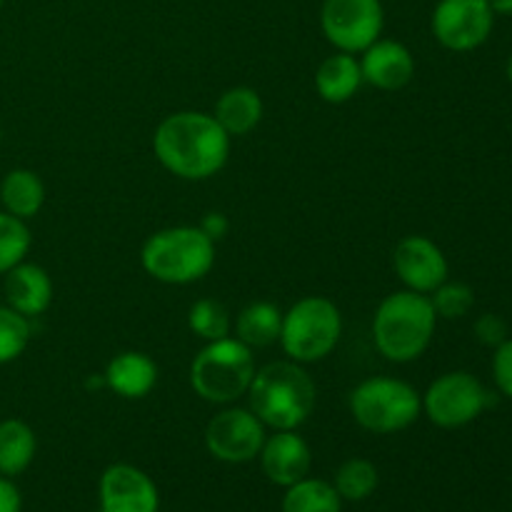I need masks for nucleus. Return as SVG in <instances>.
I'll use <instances>...</instances> for the list:
<instances>
[{
  "mask_svg": "<svg viewBox=\"0 0 512 512\" xmlns=\"http://www.w3.org/2000/svg\"><path fill=\"white\" fill-rule=\"evenodd\" d=\"M493 378L500 395L512 400V338L503 340L493 355Z\"/></svg>",
  "mask_w": 512,
  "mask_h": 512,
  "instance_id": "c85d7f7f",
  "label": "nucleus"
},
{
  "mask_svg": "<svg viewBox=\"0 0 512 512\" xmlns=\"http://www.w3.org/2000/svg\"><path fill=\"white\" fill-rule=\"evenodd\" d=\"M230 135L213 113L180 110L160 120L153 135L158 163L180 180H208L228 165Z\"/></svg>",
  "mask_w": 512,
  "mask_h": 512,
  "instance_id": "f257e3e1",
  "label": "nucleus"
},
{
  "mask_svg": "<svg viewBox=\"0 0 512 512\" xmlns=\"http://www.w3.org/2000/svg\"><path fill=\"white\" fill-rule=\"evenodd\" d=\"M320 28L335 50L358 55L383 35L385 8L380 0H323Z\"/></svg>",
  "mask_w": 512,
  "mask_h": 512,
  "instance_id": "1a4fd4ad",
  "label": "nucleus"
},
{
  "mask_svg": "<svg viewBox=\"0 0 512 512\" xmlns=\"http://www.w3.org/2000/svg\"><path fill=\"white\" fill-rule=\"evenodd\" d=\"M188 328L200 340L213 343V340H223L233 335V318H230V310L220 300L200 298L190 305Z\"/></svg>",
  "mask_w": 512,
  "mask_h": 512,
  "instance_id": "393cba45",
  "label": "nucleus"
},
{
  "mask_svg": "<svg viewBox=\"0 0 512 512\" xmlns=\"http://www.w3.org/2000/svg\"><path fill=\"white\" fill-rule=\"evenodd\" d=\"M0 205L5 213L15 215V218L25 220L43 210L45 205V183L35 170L28 168H13L3 175L0 180Z\"/></svg>",
  "mask_w": 512,
  "mask_h": 512,
  "instance_id": "aec40b11",
  "label": "nucleus"
},
{
  "mask_svg": "<svg viewBox=\"0 0 512 512\" xmlns=\"http://www.w3.org/2000/svg\"><path fill=\"white\" fill-rule=\"evenodd\" d=\"M105 388L123 400H143L158 385V365L148 353L123 350L108 363L103 373Z\"/></svg>",
  "mask_w": 512,
  "mask_h": 512,
  "instance_id": "f3484780",
  "label": "nucleus"
},
{
  "mask_svg": "<svg viewBox=\"0 0 512 512\" xmlns=\"http://www.w3.org/2000/svg\"><path fill=\"white\" fill-rule=\"evenodd\" d=\"M265 113L263 98L258 90L248 88V85H235L228 88L215 103L213 118L218 120L220 128L230 135V138H240V135L253 133L260 125Z\"/></svg>",
  "mask_w": 512,
  "mask_h": 512,
  "instance_id": "a211bd4d",
  "label": "nucleus"
},
{
  "mask_svg": "<svg viewBox=\"0 0 512 512\" xmlns=\"http://www.w3.org/2000/svg\"><path fill=\"white\" fill-rule=\"evenodd\" d=\"M33 245V235L25 220L0 210V275L23 263Z\"/></svg>",
  "mask_w": 512,
  "mask_h": 512,
  "instance_id": "a878e982",
  "label": "nucleus"
},
{
  "mask_svg": "<svg viewBox=\"0 0 512 512\" xmlns=\"http://www.w3.org/2000/svg\"><path fill=\"white\" fill-rule=\"evenodd\" d=\"M0 148H3V128H0Z\"/></svg>",
  "mask_w": 512,
  "mask_h": 512,
  "instance_id": "f704fd0d",
  "label": "nucleus"
},
{
  "mask_svg": "<svg viewBox=\"0 0 512 512\" xmlns=\"http://www.w3.org/2000/svg\"><path fill=\"white\" fill-rule=\"evenodd\" d=\"M265 478L280 488H290L308 478L313 468V450L298 430H273L258 455Z\"/></svg>",
  "mask_w": 512,
  "mask_h": 512,
  "instance_id": "4468645a",
  "label": "nucleus"
},
{
  "mask_svg": "<svg viewBox=\"0 0 512 512\" xmlns=\"http://www.w3.org/2000/svg\"><path fill=\"white\" fill-rule=\"evenodd\" d=\"M280 328H283V310L268 300H255L245 305L235 318V338L248 348H270L280 340Z\"/></svg>",
  "mask_w": 512,
  "mask_h": 512,
  "instance_id": "4be33fe9",
  "label": "nucleus"
},
{
  "mask_svg": "<svg viewBox=\"0 0 512 512\" xmlns=\"http://www.w3.org/2000/svg\"><path fill=\"white\" fill-rule=\"evenodd\" d=\"M430 303H433L435 315L445 320H458L463 315H468L475 305V293L470 285L465 283H453V280H445L443 285L430 293Z\"/></svg>",
  "mask_w": 512,
  "mask_h": 512,
  "instance_id": "cd10ccee",
  "label": "nucleus"
},
{
  "mask_svg": "<svg viewBox=\"0 0 512 512\" xmlns=\"http://www.w3.org/2000/svg\"><path fill=\"white\" fill-rule=\"evenodd\" d=\"M100 512H158L160 493L145 470L128 463L105 468L98 483Z\"/></svg>",
  "mask_w": 512,
  "mask_h": 512,
  "instance_id": "ddd939ff",
  "label": "nucleus"
},
{
  "mask_svg": "<svg viewBox=\"0 0 512 512\" xmlns=\"http://www.w3.org/2000/svg\"><path fill=\"white\" fill-rule=\"evenodd\" d=\"M495 15H512V0H488Z\"/></svg>",
  "mask_w": 512,
  "mask_h": 512,
  "instance_id": "473e14b6",
  "label": "nucleus"
},
{
  "mask_svg": "<svg viewBox=\"0 0 512 512\" xmlns=\"http://www.w3.org/2000/svg\"><path fill=\"white\" fill-rule=\"evenodd\" d=\"M283 512H343V500L333 483L320 478H303L295 485L285 488Z\"/></svg>",
  "mask_w": 512,
  "mask_h": 512,
  "instance_id": "5701e85b",
  "label": "nucleus"
},
{
  "mask_svg": "<svg viewBox=\"0 0 512 512\" xmlns=\"http://www.w3.org/2000/svg\"><path fill=\"white\" fill-rule=\"evenodd\" d=\"M3 5H5V0H0V10H3Z\"/></svg>",
  "mask_w": 512,
  "mask_h": 512,
  "instance_id": "c9c22d12",
  "label": "nucleus"
},
{
  "mask_svg": "<svg viewBox=\"0 0 512 512\" xmlns=\"http://www.w3.org/2000/svg\"><path fill=\"white\" fill-rule=\"evenodd\" d=\"M23 510V495H20L18 485L13 478L0 475V512H20Z\"/></svg>",
  "mask_w": 512,
  "mask_h": 512,
  "instance_id": "7c9ffc66",
  "label": "nucleus"
},
{
  "mask_svg": "<svg viewBox=\"0 0 512 512\" xmlns=\"http://www.w3.org/2000/svg\"><path fill=\"white\" fill-rule=\"evenodd\" d=\"M343 335V315L338 305L323 295L300 298L288 313H283L280 348L293 363L310 365L328 358Z\"/></svg>",
  "mask_w": 512,
  "mask_h": 512,
  "instance_id": "0eeeda50",
  "label": "nucleus"
},
{
  "mask_svg": "<svg viewBox=\"0 0 512 512\" xmlns=\"http://www.w3.org/2000/svg\"><path fill=\"white\" fill-rule=\"evenodd\" d=\"M380 475L375 463L368 458H350L338 468L333 488L338 490L343 503H363L378 490Z\"/></svg>",
  "mask_w": 512,
  "mask_h": 512,
  "instance_id": "b1692460",
  "label": "nucleus"
},
{
  "mask_svg": "<svg viewBox=\"0 0 512 512\" xmlns=\"http://www.w3.org/2000/svg\"><path fill=\"white\" fill-rule=\"evenodd\" d=\"M495 13L488 0H438L430 18L435 40L453 53H470L490 38Z\"/></svg>",
  "mask_w": 512,
  "mask_h": 512,
  "instance_id": "9b49d317",
  "label": "nucleus"
},
{
  "mask_svg": "<svg viewBox=\"0 0 512 512\" xmlns=\"http://www.w3.org/2000/svg\"><path fill=\"white\" fill-rule=\"evenodd\" d=\"M393 270L405 288L423 295L433 293L450 275L448 258L428 235H405L393 250Z\"/></svg>",
  "mask_w": 512,
  "mask_h": 512,
  "instance_id": "f8f14e48",
  "label": "nucleus"
},
{
  "mask_svg": "<svg viewBox=\"0 0 512 512\" xmlns=\"http://www.w3.org/2000/svg\"><path fill=\"white\" fill-rule=\"evenodd\" d=\"M490 393L475 375L465 370L443 373L423 393V413L443 430H458L483 415Z\"/></svg>",
  "mask_w": 512,
  "mask_h": 512,
  "instance_id": "6e6552de",
  "label": "nucleus"
},
{
  "mask_svg": "<svg viewBox=\"0 0 512 512\" xmlns=\"http://www.w3.org/2000/svg\"><path fill=\"white\" fill-rule=\"evenodd\" d=\"M363 83L360 60L353 53H343V50H335L333 55H328L315 73V90L325 103L333 105L348 103L350 98H355Z\"/></svg>",
  "mask_w": 512,
  "mask_h": 512,
  "instance_id": "6ab92c4d",
  "label": "nucleus"
},
{
  "mask_svg": "<svg viewBox=\"0 0 512 512\" xmlns=\"http://www.w3.org/2000/svg\"><path fill=\"white\" fill-rule=\"evenodd\" d=\"M250 410L270 430H298L318 403V388L308 370L293 360L258 368L248 388Z\"/></svg>",
  "mask_w": 512,
  "mask_h": 512,
  "instance_id": "f03ea898",
  "label": "nucleus"
},
{
  "mask_svg": "<svg viewBox=\"0 0 512 512\" xmlns=\"http://www.w3.org/2000/svg\"><path fill=\"white\" fill-rule=\"evenodd\" d=\"M140 265L165 285L203 280L215 265V243L198 225H175L150 235L140 250Z\"/></svg>",
  "mask_w": 512,
  "mask_h": 512,
  "instance_id": "20e7f679",
  "label": "nucleus"
},
{
  "mask_svg": "<svg viewBox=\"0 0 512 512\" xmlns=\"http://www.w3.org/2000/svg\"><path fill=\"white\" fill-rule=\"evenodd\" d=\"M363 80L378 90H400L413 80L415 58L408 45L380 38L360 53Z\"/></svg>",
  "mask_w": 512,
  "mask_h": 512,
  "instance_id": "2eb2a0df",
  "label": "nucleus"
},
{
  "mask_svg": "<svg viewBox=\"0 0 512 512\" xmlns=\"http://www.w3.org/2000/svg\"><path fill=\"white\" fill-rule=\"evenodd\" d=\"M438 325L430 295L415 290L390 293L373 318V343L390 363H413L430 348Z\"/></svg>",
  "mask_w": 512,
  "mask_h": 512,
  "instance_id": "7ed1b4c3",
  "label": "nucleus"
},
{
  "mask_svg": "<svg viewBox=\"0 0 512 512\" xmlns=\"http://www.w3.org/2000/svg\"><path fill=\"white\" fill-rule=\"evenodd\" d=\"M268 428L250 408L225 405L205 428V448L215 460L228 465L250 463L263 450Z\"/></svg>",
  "mask_w": 512,
  "mask_h": 512,
  "instance_id": "9d476101",
  "label": "nucleus"
},
{
  "mask_svg": "<svg viewBox=\"0 0 512 512\" xmlns=\"http://www.w3.org/2000/svg\"><path fill=\"white\" fill-rule=\"evenodd\" d=\"M198 228L203 230V233L208 235V238L213 240V243H218V240H223L225 235H228L230 220H228V215H223V213H218V210H213V213H208L203 220H200Z\"/></svg>",
  "mask_w": 512,
  "mask_h": 512,
  "instance_id": "2f4dec72",
  "label": "nucleus"
},
{
  "mask_svg": "<svg viewBox=\"0 0 512 512\" xmlns=\"http://www.w3.org/2000/svg\"><path fill=\"white\" fill-rule=\"evenodd\" d=\"M5 305L18 310L25 318H38L53 303V280L48 270L23 260L5 273Z\"/></svg>",
  "mask_w": 512,
  "mask_h": 512,
  "instance_id": "dca6fc26",
  "label": "nucleus"
},
{
  "mask_svg": "<svg viewBox=\"0 0 512 512\" xmlns=\"http://www.w3.org/2000/svg\"><path fill=\"white\" fill-rule=\"evenodd\" d=\"M505 73H508V80L512 83V53H510V58H508V65H505Z\"/></svg>",
  "mask_w": 512,
  "mask_h": 512,
  "instance_id": "72a5a7b5",
  "label": "nucleus"
},
{
  "mask_svg": "<svg viewBox=\"0 0 512 512\" xmlns=\"http://www.w3.org/2000/svg\"><path fill=\"white\" fill-rule=\"evenodd\" d=\"M348 408L363 430L393 435L408 430L423 415V395L405 380L375 375L350 390Z\"/></svg>",
  "mask_w": 512,
  "mask_h": 512,
  "instance_id": "423d86ee",
  "label": "nucleus"
},
{
  "mask_svg": "<svg viewBox=\"0 0 512 512\" xmlns=\"http://www.w3.org/2000/svg\"><path fill=\"white\" fill-rule=\"evenodd\" d=\"M30 318L20 315L10 305H0V365H8L25 353L30 343Z\"/></svg>",
  "mask_w": 512,
  "mask_h": 512,
  "instance_id": "bb28decb",
  "label": "nucleus"
},
{
  "mask_svg": "<svg viewBox=\"0 0 512 512\" xmlns=\"http://www.w3.org/2000/svg\"><path fill=\"white\" fill-rule=\"evenodd\" d=\"M38 453L35 430L20 418L0 420V475L18 478L33 465Z\"/></svg>",
  "mask_w": 512,
  "mask_h": 512,
  "instance_id": "412c9836",
  "label": "nucleus"
},
{
  "mask_svg": "<svg viewBox=\"0 0 512 512\" xmlns=\"http://www.w3.org/2000/svg\"><path fill=\"white\" fill-rule=\"evenodd\" d=\"M475 338L483 345H490V348H498L503 340H508V325L500 315L485 313L475 320Z\"/></svg>",
  "mask_w": 512,
  "mask_h": 512,
  "instance_id": "c756f323",
  "label": "nucleus"
},
{
  "mask_svg": "<svg viewBox=\"0 0 512 512\" xmlns=\"http://www.w3.org/2000/svg\"><path fill=\"white\" fill-rule=\"evenodd\" d=\"M253 348L235 335L205 343L190 363V388L210 405H233L248 395L255 375Z\"/></svg>",
  "mask_w": 512,
  "mask_h": 512,
  "instance_id": "39448f33",
  "label": "nucleus"
}]
</instances>
